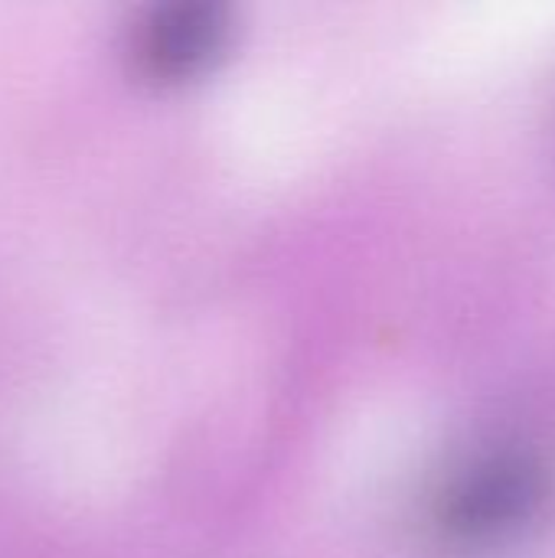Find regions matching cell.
Instances as JSON below:
<instances>
[{
  "instance_id": "6da1fadb",
  "label": "cell",
  "mask_w": 555,
  "mask_h": 558,
  "mask_svg": "<svg viewBox=\"0 0 555 558\" xmlns=\"http://www.w3.org/2000/svg\"><path fill=\"white\" fill-rule=\"evenodd\" d=\"M229 20L219 7L209 3H177L150 13L137 33L141 69L154 78H190L206 69L216 52L226 46Z\"/></svg>"
},
{
  "instance_id": "7a4b0ae2",
  "label": "cell",
  "mask_w": 555,
  "mask_h": 558,
  "mask_svg": "<svg viewBox=\"0 0 555 558\" xmlns=\"http://www.w3.org/2000/svg\"><path fill=\"white\" fill-rule=\"evenodd\" d=\"M540 484L530 468L520 464H487L448 494L442 510V526L455 536H487L527 517L536 504Z\"/></svg>"
}]
</instances>
